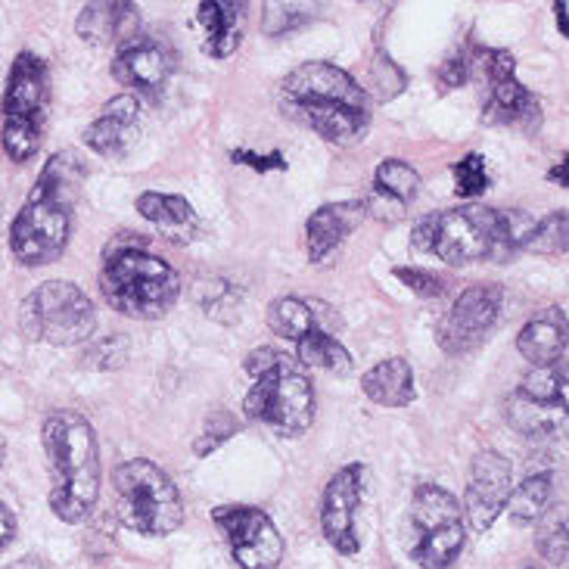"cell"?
I'll list each match as a JSON object with an SVG mask.
<instances>
[{
	"mask_svg": "<svg viewBox=\"0 0 569 569\" xmlns=\"http://www.w3.org/2000/svg\"><path fill=\"white\" fill-rule=\"evenodd\" d=\"M477 69L486 76V103L482 122L495 128H520L536 134L541 124L539 97L517 78V62L510 50L501 47H479Z\"/></svg>",
	"mask_w": 569,
	"mask_h": 569,
	"instance_id": "obj_12",
	"label": "cell"
},
{
	"mask_svg": "<svg viewBox=\"0 0 569 569\" xmlns=\"http://www.w3.org/2000/svg\"><path fill=\"white\" fill-rule=\"evenodd\" d=\"M505 290L498 283H477L451 302L446 315L436 323V342L446 355H467L492 333L501 318Z\"/></svg>",
	"mask_w": 569,
	"mask_h": 569,
	"instance_id": "obj_14",
	"label": "cell"
},
{
	"mask_svg": "<svg viewBox=\"0 0 569 569\" xmlns=\"http://www.w3.org/2000/svg\"><path fill=\"white\" fill-rule=\"evenodd\" d=\"M523 252L529 256H545V259H557L569 252V212L557 209L551 216L536 221V228L529 231L523 243Z\"/></svg>",
	"mask_w": 569,
	"mask_h": 569,
	"instance_id": "obj_31",
	"label": "cell"
},
{
	"mask_svg": "<svg viewBox=\"0 0 569 569\" xmlns=\"http://www.w3.org/2000/svg\"><path fill=\"white\" fill-rule=\"evenodd\" d=\"M323 10V0H264L262 34L264 38H287L292 31L311 26Z\"/></svg>",
	"mask_w": 569,
	"mask_h": 569,
	"instance_id": "obj_28",
	"label": "cell"
},
{
	"mask_svg": "<svg viewBox=\"0 0 569 569\" xmlns=\"http://www.w3.org/2000/svg\"><path fill=\"white\" fill-rule=\"evenodd\" d=\"M569 349V318L563 308H541L523 323L517 333V352L523 355L532 368H545L563 358Z\"/></svg>",
	"mask_w": 569,
	"mask_h": 569,
	"instance_id": "obj_23",
	"label": "cell"
},
{
	"mask_svg": "<svg viewBox=\"0 0 569 569\" xmlns=\"http://www.w3.org/2000/svg\"><path fill=\"white\" fill-rule=\"evenodd\" d=\"M368 218L365 200H339L315 209L306 221V256L311 264H323L337 252L346 237L358 231Z\"/></svg>",
	"mask_w": 569,
	"mask_h": 569,
	"instance_id": "obj_19",
	"label": "cell"
},
{
	"mask_svg": "<svg viewBox=\"0 0 569 569\" xmlns=\"http://www.w3.org/2000/svg\"><path fill=\"white\" fill-rule=\"evenodd\" d=\"M10 569H38V567H34V560H31V557H26V560H19V563Z\"/></svg>",
	"mask_w": 569,
	"mask_h": 569,
	"instance_id": "obj_41",
	"label": "cell"
},
{
	"mask_svg": "<svg viewBox=\"0 0 569 569\" xmlns=\"http://www.w3.org/2000/svg\"><path fill=\"white\" fill-rule=\"evenodd\" d=\"M510 461L498 451H479L470 463V479L463 492V520L473 532H489L510 498Z\"/></svg>",
	"mask_w": 569,
	"mask_h": 569,
	"instance_id": "obj_16",
	"label": "cell"
},
{
	"mask_svg": "<svg viewBox=\"0 0 569 569\" xmlns=\"http://www.w3.org/2000/svg\"><path fill=\"white\" fill-rule=\"evenodd\" d=\"M97 327V308L91 296L72 280H47L22 299L19 330L31 342L47 346H81Z\"/></svg>",
	"mask_w": 569,
	"mask_h": 569,
	"instance_id": "obj_9",
	"label": "cell"
},
{
	"mask_svg": "<svg viewBox=\"0 0 569 569\" xmlns=\"http://www.w3.org/2000/svg\"><path fill=\"white\" fill-rule=\"evenodd\" d=\"M548 181L557 187H563V190H569V153L548 169Z\"/></svg>",
	"mask_w": 569,
	"mask_h": 569,
	"instance_id": "obj_39",
	"label": "cell"
},
{
	"mask_svg": "<svg viewBox=\"0 0 569 569\" xmlns=\"http://www.w3.org/2000/svg\"><path fill=\"white\" fill-rule=\"evenodd\" d=\"M243 368L252 377L243 411L252 423H262L283 439H296L315 420V383L306 365L274 346L247 355Z\"/></svg>",
	"mask_w": 569,
	"mask_h": 569,
	"instance_id": "obj_6",
	"label": "cell"
},
{
	"mask_svg": "<svg viewBox=\"0 0 569 569\" xmlns=\"http://www.w3.org/2000/svg\"><path fill=\"white\" fill-rule=\"evenodd\" d=\"M47 103H50V72L41 57L22 50L10 66L3 91V128L0 143L13 162H29L44 140Z\"/></svg>",
	"mask_w": 569,
	"mask_h": 569,
	"instance_id": "obj_8",
	"label": "cell"
},
{
	"mask_svg": "<svg viewBox=\"0 0 569 569\" xmlns=\"http://www.w3.org/2000/svg\"><path fill=\"white\" fill-rule=\"evenodd\" d=\"M13 536H16L13 510L7 508V505H0V551L13 541Z\"/></svg>",
	"mask_w": 569,
	"mask_h": 569,
	"instance_id": "obj_38",
	"label": "cell"
},
{
	"mask_svg": "<svg viewBox=\"0 0 569 569\" xmlns=\"http://www.w3.org/2000/svg\"><path fill=\"white\" fill-rule=\"evenodd\" d=\"M532 228L536 218L529 212L470 202L420 218L411 231V247L455 268L477 262H510L517 252H523L526 237Z\"/></svg>",
	"mask_w": 569,
	"mask_h": 569,
	"instance_id": "obj_1",
	"label": "cell"
},
{
	"mask_svg": "<svg viewBox=\"0 0 569 569\" xmlns=\"http://www.w3.org/2000/svg\"><path fill=\"white\" fill-rule=\"evenodd\" d=\"M333 318H337L333 308L323 306L318 299L280 296L268 306V330L287 342H299L311 330H327V323Z\"/></svg>",
	"mask_w": 569,
	"mask_h": 569,
	"instance_id": "obj_25",
	"label": "cell"
},
{
	"mask_svg": "<svg viewBox=\"0 0 569 569\" xmlns=\"http://www.w3.org/2000/svg\"><path fill=\"white\" fill-rule=\"evenodd\" d=\"M477 53L479 44H473V41H467L458 53H451V57L436 69V84H439V91H458L463 84H470V78L477 76Z\"/></svg>",
	"mask_w": 569,
	"mask_h": 569,
	"instance_id": "obj_33",
	"label": "cell"
},
{
	"mask_svg": "<svg viewBox=\"0 0 569 569\" xmlns=\"http://www.w3.org/2000/svg\"><path fill=\"white\" fill-rule=\"evenodd\" d=\"M411 560L423 569H448L463 551L467 520L458 498L442 486L423 482L411 498Z\"/></svg>",
	"mask_w": 569,
	"mask_h": 569,
	"instance_id": "obj_11",
	"label": "cell"
},
{
	"mask_svg": "<svg viewBox=\"0 0 569 569\" xmlns=\"http://www.w3.org/2000/svg\"><path fill=\"white\" fill-rule=\"evenodd\" d=\"M116 486V510L124 529L147 536V539H166L178 532L184 523V501L181 492L162 467L147 458L119 463L112 470Z\"/></svg>",
	"mask_w": 569,
	"mask_h": 569,
	"instance_id": "obj_7",
	"label": "cell"
},
{
	"mask_svg": "<svg viewBox=\"0 0 569 569\" xmlns=\"http://www.w3.org/2000/svg\"><path fill=\"white\" fill-rule=\"evenodd\" d=\"M569 365L560 358L555 365L532 368L505 401L510 430L529 442H563L569 436Z\"/></svg>",
	"mask_w": 569,
	"mask_h": 569,
	"instance_id": "obj_10",
	"label": "cell"
},
{
	"mask_svg": "<svg viewBox=\"0 0 569 569\" xmlns=\"http://www.w3.org/2000/svg\"><path fill=\"white\" fill-rule=\"evenodd\" d=\"M47 461H50V510L69 526L84 523L100 501V448L88 417L78 411H53L44 420Z\"/></svg>",
	"mask_w": 569,
	"mask_h": 569,
	"instance_id": "obj_5",
	"label": "cell"
},
{
	"mask_svg": "<svg viewBox=\"0 0 569 569\" xmlns=\"http://www.w3.org/2000/svg\"><path fill=\"white\" fill-rule=\"evenodd\" d=\"M555 22H557V31L569 38V7L567 0H557L555 3Z\"/></svg>",
	"mask_w": 569,
	"mask_h": 569,
	"instance_id": "obj_40",
	"label": "cell"
},
{
	"mask_svg": "<svg viewBox=\"0 0 569 569\" xmlns=\"http://www.w3.org/2000/svg\"><path fill=\"white\" fill-rule=\"evenodd\" d=\"M392 274L408 287L417 296H423V299H436V296H442L446 292V280L439 278V274H432L427 268H392Z\"/></svg>",
	"mask_w": 569,
	"mask_h": 569,
	"instance_id": "obj_36",
	"label": "cell"
},
{
	"mask_svg": "<svg viewBox=\"0 0 569 569\" xmlns=\"http://www.w3.org/2000/svg\"><path fill=\"white\" fill-rule=\"evenodd\" d=\"M451 178H455V193L461 200H479L489 184H492V174H489V166H486V156L467 153L461 162H455L451 169Z\"/></svg>",
	"mask_w": 569,
	"mask_h": 569,
	"instance_id": "obj_32",
	"label": "cell"
},
{
	"mask_svg": "<svg viewBox=\"0 0 569 569\" xmlns=\"http://www.w3.org/2000/svg\"><path fill=\"white\" fill-rule=\"evenodd\" d=\"M197 22L202 26V50L212 60H231L247 34V0H200Z\"/></svg>",
	"mask_w": 569,
	"mask_h": 569,
	"instance_id": "obj_22",
	"label": "cell"
},
{
	"mask_svg": "<svg viewBox=\"0 0 569 569\" xmlns=\"http://www.w3.org/2000/svg\"><path fill=\"white\" fill-rule=\"evenodd\" d=\"M212 520L231 548L240 569H278L283 560V539L274 520L262 508L249 505H221Z\"/></svg>",
	"mask_w": 569,
	"mask_h": 569,
	"instance_id": "obj_13",
	"label": "cell"
},
{
	"mask_svg": "<svg viewBox=\"0 0 569 569\" xmlns=\"http://www.w3.org/2000/svg\"><path fill=\"white\" fill-rule=\"evenodd\" d=\"M536 523V551L555 567H569V505L548 508Z\"/></svg>",
	"mask_w": 569,
	"mask_h": 569,
	"instance_id": "obj_30",
	"label": "cell"
},
{
	"mask_svg": "<svg viewBox=\"0 0 569 569\" xmlns=\"http://www.w3.org/2000/svg\"><path fill=\"white\" fill-rule=\"evenodd\" d=\"M278 100L296 122L333 147H355L368 134V88H361L352 72L337 62L315 60L296 66L280 81Z\"/></svg>",
	"mask_w": 569,
	"mask_h": 569,
	"instance_id": "obj_3",
	"label": "cell"
},
{
	"mask_svg": "<svg viewBox=\"0 0 569 569\" xmlns=\"http://www.w3.org/2000/svg\"><path fill=\"white\" fill-rule=\"evenodd\" d=\"M370 84L377 88V97H380V100H392L396 93H401L408 88V76H405L399 66L380 50V57L370 62Z\"/></svg>",
	"mask_w": 569,
	"mask_h": 569,
	"instance_id": "obj_35",
	"label": "cell"
},
{
	"mask_svg": "<svg viewBox=\"0 0 569 569\" xmlns=\"http://www.w3.org/2000/svg\"><path fill=\"white\" fill-rule=\"evenodd\" d=\"M100 292L112 311L134 321L166 318L181 296V274L140 233H119L103 249Z\"/></svg>",
	"mask_w": 569,
	"mask_h": 569,
	"instance_id": "obj_4",
	"label": "cell"
},
{
	"mask_svg": "<svg viewBox=\"0 0 569 569\" xmlns=\"http://www.w3.org/2000/svg\"><path fill=\"white\" fill-rule=\"evenodd\" d=\"M76 34L91 47H122L140 34L134 0H88L76 19Z\"/></svg>",
	"mask_w": 569,
	"mask_h": 569,
	"instance_id": "obj_20",
	"label": "cell"
},
{
	"mask_svg": "<svg viewBox=\"0 0 569 569\" xmlns=\"http://www.w3.org/2000/svg\"><path fill=\"white\" fill-rule=\"evenodd\" d=\"M296 358L306 368H318L323 373H333V377H349L355 368L352 355L339 342L333 330H311V333H306L296 342Z\"/></svg>",
	"mask_w": 569,
	"mask_h": 569,
	"instance_id": "obj_27",
	"label": "cell"
},
{
	"mask_svg": "<svg viewBox=\"0 0 569 569\" xmlns=\"http://www.w3.org/2000/svg\"><path fill=\"white\" fill-rule=\"evenodd\" d=\"M361 392L380 408H408L415 401V370L405 358H386L361 377Z\"/></svg>",
	"mask_w": 569,
	"mask_h": 569,
	"instance_id": "obj_26",
	"label": "cell"
},
{
	"mask_svg": "<svg viewBox=\"0 0 569 569\" xmlns=\"http://www.w3.org/2000/svg\"><path fill=\"white\" fill-rule=\"evenodd\" d=\"M3 455H7V446H3V439H0V463H3Z\"/></svg>",
	"mask_w": 569,
	"mask_h": 569,
	"instance_id": "obj_42",
	"label": "cell"
},
{
	"mask_svg": "<svg viewBox=\"0 0 569 569\" xmlns=\"http://www.w3.org/2000/svg\"><path fill=\"white\" fill-rule=\"evenodd\" d=\"M243 430V423L231 415V411H224V408H216V411H209L206 417V423H202L200 439L193 442V455L197 458H206V455H212L218 446H224L228 439H233L237 432Z\"/></svg>",
	"mask_w": 569,
	"mask_h": 569,
	"instance_id": "obj_34",
	"label": "cell"
},
{
	"mask_svg": "<svg viewBox=\"0 0 569 569\" xmlns=\"http://www.w3.org/2000/svg\"><path fill=\"white\" fill-rule=\"evenodd\" d=\"M134 209L147 224H153L156 231L162 233L174 247H190L202 233V221L190 200L178 197V193H159V190H143Z\"/></svg>",
	"mask_w": 569,
	"mask_h": 569,
	"instance_id": "obj_21",
	"label": "cell"
},
{
	"mask_svg": "<svg viewBox=\"0 0 569 569\" xmlns=\"http://www.w3.org/2000/svg\"><path fill=\"white\" fill-rule=\"evenodd\" d=\"M233 166H247V169L268 174V171H287V159L283 153H252V150H231Z\"/></svg>",
	"mask_w": 569,
	"mask_h": 569,
	"instance_id": "obj_37",
	"label": "cell"
},
{
	"mask_svg": "<svg viewBox=\"0 0 569 569\" xmlns=\"http://www.w3.org/2000/svg\"><path fill=\"white\" fill-rule=\"evenodd\" d=\"M140 138V103L134 93L112 97L100 116L84 128V147L103 159H122Z\"/></svg>",
	"mask_w": 569,
	"mask_h": 569,
	"instance_id": "obj_18",
	"label": "cell"
},
{
	"mask_svg": "<svg viewBox=\"0 0 569 569\" xmlns=\"http://www.w3.org/2000/svg\"><path fill=\"white\" fill-rule=\"evenodd\" d=\"M551 489H555L551 473H532V477H526L517 489H510L508 505H505L510 523H536L541 513L548 510V505H551Z\"/></svg>",
	"mask_w": 569,
	"mask_h": 569,
	"instance_id": "obj_29",
	"label": "cell"
},
{
	"mask_svg": "<svg viewBox=\"0 0 569 569\" xmlns=\"http://www.w3.org/2000/svg\"><path fill=\"white\" fill-rule=\"evenodd\" d=\"M365 495V467L361 463H346L330 477L321 498V529L323 539L337 548L339 555H358L361 541L355 529V517L361 508Z\"/></svg>",
	"mask_w": 569,
	"mask_h": 569,
	"instance_id": "obj_17",
	"label": "cell"
},
{
	"mask_svg": "<svg viewBox=\"0 0 569 569\" xmlns=\"http://www.w3.org/2000/svg\"><path fill=\"white\" fill-rule=\"evenodd\" d=\"M178 69V53L166 38H156V34H138L131 38L128 44L119 47L116 60H112V78L124 84V88H134L150 100H159L166 84Z\"/></svg>",
	"mask_w": 569,
	"mask_h": 569,
	"instance_id": "obj_15",
	"label": "cell"
},
{
	"mask_svg": "<svg viewBox=\"0 0 569 569\" xmlns=\"http://www.w3.org/2000/svg\"><path fill=\"white\" fill-rule=\"evenodd\" d=\"M417 193H420V174L415 166H408L405 159H383L373 171V200H365L368 216L396 221L415 202Z\"/></svg>",
	"mask_w": 569,
	"mask_h": 569,
	"instance_id": "obj_24",
	"label": "cell"
},
{
	"mask_svg": "<svg viewBox=\"0 0 569 569\" xmlns=\"http://www.w3.org/2000/svg\"><path fill=\"white\" fill-rule=\"evenodd\" d=\"M84 174L88 166L72 150H60L47 159L10 224V252L22 268H44L66 252Z\"/></svg>",
	"mask_w": 569,
	"mask_h": 569,
	"instance_id": "obj_2",
	"label": "cell"
}]
</instances>
